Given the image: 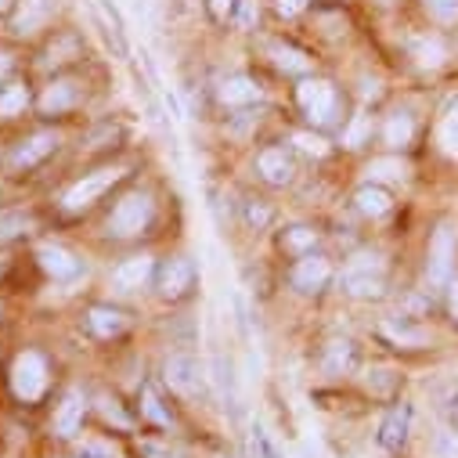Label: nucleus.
Listing matches in <instances>:
<instances>
[{
    "mask_svg": "<svg viewBox=\"0 0 458 458\" xmlns=\"http://www.w3.org/2000/svg\"><path fill=\"white\" fill-rule=\"evenodd\" d=\"M152 213H156V206H152V199L145 191H134V195L120 199L116 209L108 213V235H116V239L141 235L145 227L152 224Z\"/></svg>",
    "mask_w": 458,
    "mask_h": 458,
    "instance_id": "f257e3e1",
    "label": "nucleus"
},
{
    "mask_svg": "<svg viewBox=\"0 0 458 458\" xmlns=\"http://www.w3.org/2000/svg\"><path fill=\"white\" fill-rule=\"evenodd\" d=\"M339 285H343V293H351L358 300L383 296V289H386V264L379 257H358V260L347 264Z\"/></svg>",
    "mask_w": 458,
    "mask_h": 458,
    "instance_id": "f03ea898",
    "label": "nucleus"
},
{
    "mask_svg": "<svg viewBox=\"0 0 458 458\" xmlns=\"http://www.w3.org/2000/svg\"><path fill=\"white\" fill-rule=\"evenodd\" d=\"M296 101H300L303 116H307L314 127L335 123L339 98H335V87H332L328 80H303V83L296 87Z\"/></svg>",
    "mask_w": 458,
    "mask_h": 458,
    "instance_id": "7ed1b4c3",
    "label": "nucleus"
},
{
    "mask_svg": "<svg viewBox=\"0 0 458 458\" xmlns=\"http://www.w3.org/2000/svg\"><path fill=\"white\" fill-rule=\"evenodd\" d=\"M123 177V170L116 166H105V170H94V174H83V181H76L65 195H62V209L65 213H80V209H90L112 184Z\"/></svg>",
    "mask_w": 458,
    "mask_h": 458,
    "instance_id": "20e7f679",
    "label": "nucleus"
},
{
    "mask_svg": "<svg viewBox=\"0 0 458 458\" xmlns=\"http://www.w3.org/2000/svg\"><path fill=\"white\" fill-rule=\"evenodd\" d=\"M12 390L22 401H40L44 397V390H47V365H44L40 354L26 351V354L15 358V365H12Z\"/></svg>",
    "mask_w": 458,
    "mask_h": 458,
    "instance_id": "39448f33",
    "label": "nucleus"
},
{
    "mask_svg": "<svg viewBox=\"0 0 458 458\" xmlns=\"http://www.w3.org/2000/svg\"><path fill=\"white\" fill-rule=\"evenodd\" d=\"M451 264H454V232L451 224H440L437 235L429 239V260H426V278L433 289L451 282Z\"/></svg>",
    "mask_w": 458,
    "mask_h": 458,
    "instance_id": "423d86ee",
    "label": "nucleus"
},
{
    "mask_svg": "<svg viewBox=\"0 0 458 458\" xmlns=\"http://www.w3.org/2000/svg\"><path fill=\"white\" fill-rule=\"evenodd\" d=\"M191 285H195V267L184 257L163 260V267L156 271V289H159L163 300H181V296L191 293Z\"/></svg>",
    "mask_w": 458,
    "mask_h": 458,
    "instance_id": "0eeeda50",
    "label": "nucleus"
},
{
    "mask_svg": "<svg viewBox=\"0 0 458 458\" xmlns=\"http://www.w3.org/2000/svg\"><path fill=\"white\" fill-rule=\"evenodd\" d=\"M328 278H332V264H328L325 257H314V253L300 257V260L293 264V271H289V282H293L300 293H318Z\"/></svg>",
    "mask_w": 458,
    "mask_h": 458,
    "instance_id": "6e6552de",
    "label": "nucleus"
},
{
    "mask_svg": "<svg viewBox=\"0 0 458 458\" xmlns=\"http://www.w3.org/2000/svg\"><path fill=\"white\" fill-rule=\"evenodd\" d=\"M166 383H170L177 394L195 397V394L202 390V369H199V361H195L191 354H174V358L166 361Z\"/></svg>",
    "mask_w": 458,
    "mask_h": 458,
    "instance_id": "1a4fd4ad",
    "label": "nucleus"
},
{
    "mask_svg": "<svg viewBox=\"0 0 458 458\" xmlns=\"http://www.w3.org/2000/svg\"><path fill=\"white\" fill-rule=\"evenodd\" d=\"M90 12H94V19H98V26H101L105 40L112 44V51H116L120 58H127V30H123L120 12L112 8L108 0H90Z\"/></svg>",
    "mask_w": 458,
    "mask_h": 458,
    "instance_id": "9d476101",
    "label": "nucleus"
},
{
    "mask_svg": "<svg viewBox=\"0 0 458 458\" xmlns=\"http://www.w3.org/2000/svg\"><path fill=\"white\" fill-rule=\"evenodd\" d=\"M257 174H260L271 188H285V184L293 181L296 166H293V156H289L285 148H264V152L257 156Z\"/></svg>",
    "mask_w": 458,
    "mask_h": 458,
    "instance_id": "9b49d317",
    "label": "nucleus"
},
{
    "mask_svg": "<svg viewBox=\"0 0 458 458\" xmlns=\"http://www.w3.org/2000/svg\"><path fill=\"white\" fill-rule=\"evenodd\" d=\"M55 145H58V138H55V134H47V131H40V134L26 138V141L12 152L8 166H12V170H30V166H37L40 159H47V156L55 152Z\"/></svg>",
    "mask_w": 458,
    "mask_h": 458,
    "instance_id": "f8f14e48",
    "label": "nucleus"
},
{
    "mask_svg": "<svg viewBox=\"0 0 458 458\" xmlns=\"http://www.w3.org/2000/svg\"><path fill=\"white\" fill-rule=\"evenodd\" d=\"M37 260H40V267H44V275H51L55 282H69V278H76L80 275V260L65 250V246H40L37 250Z\"/></svg>",
    "mask_w": 458,
    "mask_h": 458,
    "instance_id": "ddd939ff",
    "label": "nucleus"
},
{
    "mask_svg": "<svg viewBox=\"0 0 458 458\" xmlns=\"http://www.w3.org/2000/svg\"><path fill=\"white\" fill-rule=\"evenodd\" d=\"M152 275H156L152 257H131V260H123L116 271H112V285H116L120 293H134V289H141Z\"/></svg>",
    "mask_w": 458,
    "mask_h": 458,
    "instance_id": "4468645a",
    "label": "nucleus"
},
{
    "mask_svg": "<svg viewBox=\"0 0 458 458\" xmlns=\"http://www.w3.org/2000/svg\"><path fill=\"white\" fill-rule=\"evenodd\" d=\"M408 426H411V408L408 404H394L379 426V444L386 451H401V444L408 440Z\"/></svg>",
    "mask_w": 458,
    "mask_h": 458,
    "instance_id": "2eb2a0df",
    "label": "nucleus"
},
{
    "mask_svg": "<svg viewBox=\"0 0 458 458\" xmlns=\"http://www.w3.org/2000/svg\"><path fill=\"white\" fill-rule=\"evenodd\" d=\"M83 411H87L83 394H80V390H69V394L62 397L58 411H55V433H58V437H72V433L80 429V422H83Z\"/></svg>",
    "mask_w": 458,
    "mask_h": 458,
    "instance_id": "dca6fc26",
    "label": "nucleus"
},
{
    "mask_svg": "<svg viewBox=\"0 0 458 458\" xmlns=\"http://www.w3.org/2000/svg\"><path fill=\"white\" fill-rule=\"evenodd\" d=\"M87 325H90V332H94V335L112 339V335H123V332H127L131 318H127L123 310H116V307H90Z\"/></svg>",
    "mask_w": 458,
    "mask_h": 458,
    "instance_id": "f3484780",
    "label": "nucleus"
},
{
    "mask_svg": "<svg viewBox=\"0 0 458 458\" xmlns=\"http://www.w3.org/2000/svg\"><path fill=\"white\" fill-rule=\"evenodd\" d=\"M260 94H264V90H260L257 80H250V76H232V80L220 83V101L232 105V108L253 105V101H260Z\"/></svg>",
    "mask_w": 458,
    "mask_h": 458,
    "instance_id": "a211bd4d",
    "label": "nucleus"
},
{
    "mask_svg": "<svg viewBox=\"0 0 458 458\" xmlns=\"http://www.w3.org/2000/svg\"><path fill=\"white\" fill-rule=\"evenodd\" d=\"M354 202H358V209L365 213V216H372V220H379V216H386L390 209H394V195L383 188V184H365V188H358V195H354Z\"/></svg>",
    "mask_w": 458,
    "mask_h": 458,
    "instance_id": "6ab92c4d",
    "label": "nucleus"
},
{
    "mask_svg": "<svg viewBox=\"0 0 458 458\" xmlns=\"http://www.w3.org/2000/svg\"><path fill=\"white\" fill-rule=\"evenodd\" d=\"M321 365H325L328 376H343L354 365V343L351 339H332L325 347V354H321Z\"/></svg>",
    "mask_w": 458,
    "mask_h": 458,
    "instance_id": "aec40b11",
    "label": "nucleus"
},
{
    "mask_svg": "<svg viewBox=\"0 0 458 458\" xmlns=\"http://www.w3.org/2000/svg\"><path fill=\"white\" fill-rule=\"evenodd\" d=\"M47 15H51V0H22V8L15 15V22H12V30L15 33H33V30H40L47 22Z\"/></svg>",
    "mask_w": 458,
    "mask_h": 458,
    "instance_id": "412c9836",
    "label": "nucleus"
},
{
    "mask_svg": "<svg viewBox=\"0 0 458 458\" xmlns=\"http://www.w3.org/2000/svg\"><path fill=\"white\" fill-rule=\"evenodd\" d=\"M379 332H383L390 343H397V347H422V343H426V328H419V325H411V321H397V318L383 321Z\"/></svg>",
    "mask_w": 458,
    "mask_h": 458,
    "instance_id": "4be33fe9",
    "label": "nucleus"
},
{
    "mask_svg": "<svg viewBox=\"0 0 458 458\" xmlns=\"http://www.w3.org/2000/svg\"><path fill=\"white\" fill-rule=\"evenodd\" d=\"M72 105H76V83H69V80H58L40 94V108L47 112V116L51 112H65Z\"/></svg>",
    "mask_w": 458,
    "mask_h": 458,
    "instance_id": "5701e85b",
    "label": "nucleus"
},
{
    "mask_svg": "<svg viewBox=\"0 0 458 458\" xmlns=\"http://www.w3.org/2000/svg\"><path fill=\"white\" fill-rule=\"evenodd\" d=\"M318 242V232L307 224H296V227H285V235H282V250L285 253H296V257H307Z\"/></svg>",
    "mask_w": 458,
    "mask_h": 458,
    "instance_id": "b1692460",
    "label": "nucleus"
},
{
    "mask_svg": "<svg viewBox=\"0 0 458 458\" xmlns=\"http://www.w3.org/2000/svg\"><path fill=\"white\" fill-rule=\"evenodd\" d=\"M411 134H415V123H411V116H404V112H394V116L386 120V127H383V141L390 148H404L411 141Z\"/></svg>",
    "mask_w": 458,
    "mask_h": 458,
    "instance_id": "393cba45",
    "label": "nucleus"
},
{
    "mask_svg": "<svg viewBox=\"0 0 458 458\" xmlns=\"http://www.w3.org/2000/svg\"><path fill=\"white\" fill-rule=\"evenodd\" d=\"M33 227V216L22 209H4L0 213V242H15L19 235H26Z\"/></svg>",
    "mask_w": 458,
    "mask_h": 458,
    "instance_id": "a878e982",
    "label": "nucleus"
},
{
    "mask_svg": "<svg viewBox=\"0 0 458 458\" xmlns=\"http://www.w3.org/2000/svg\"><path fill=\"white\" fill-rule=\"evenodd\" d=\"M250 458H285L282 447L271 440V433L264 426H253L250 429Z\"/></svg>",
    "mask_w": 458,
    "mask_h": 458,
    "instance_id": "bb28decb",
    "label": "nucleus"
},
{
    "mask_svg": "<svg viewBox=\"0 0 458 458\" xmlns=\"http://www.w3.org/2000/svg\"><path fill=\"white\" fill-rule=\"evenodd\" d=\"M271 55H275V65H278L282 72H307V69H310L307 55L296 51V47H282V44H275Z\"/></svg>",
    "mask_w": 458,
    "mask_h": 458,
    "instance_id": "cd10ccee",
    "label": "nucleus"
},
{
    "mask_svg": "<svg viewBox=\"0 0 458 458\" xmlns=\"http://www.w3.org/2000/svg\"><path fill=\"white\" fill-rule=\"evenodd\" d=\"M440 145L447 152H458V98L444 108V116H440Z\"/></svg>",
    "mask_w": 458,
    "mask_h": 458,
    "instance_id": "c85d7f7f",
    "label": "nucleus"
},
{
    "mask_svg": "<svg viewBox=\"0 0 458 458\" xmlns=\"http://www.w3.org/2000/svg\"><path fill=\"white\" fill-rule=\"evenodd\" d=\"M26 101H30V94H26L22 83L4 87V94H0V116H19V112L26 108Z\"/></svg>",
    "mask_w": 458,
    "mask_h": 458,
    "instance_id": "c756f323",
    "label": "nucleus"
},
{
    "mask_svg": "<svg viewBox=\"0 0 458 458\" xmlns=\"http://www.w3.org/2000/svg\"><path fill=\"white\" fill-rule=\"evenodd\" d=\"M437 22H458V0H422Z\"/></svg>",
    "mask_w": 458,
    "mask_h": 458,
    "instance_id": "7c9ffc66",
    "label": "nucleus"
},
{
    "mask_svg": "<svg viewBox=\"0 0 458 458\" xmlns=\"http://www.w3.org/2000/svg\"><path fill=\"white\" fill-rule=\"evenodd\" d=\"M141 408H145V415H148L156 426H170V415L163 411V404H159V397H156L152 386H145V394H141Z\"/></svg>",
    "mask_w": 458,
    "mask_h": 458,
    "instance_id": "2f4dec72",
    "label": "nucleus"
},
{
    "mask_svg": "<svg viewBox=\"0 0 458 458\" xmlns=\"http://www.w3.org/2000/svg\"><path fill=\"white\" fill-rule=\"evenodd\" d=\"M235 26H242V30H253L257 26V19H260V4H257V0H239V4H235Z\"/></svg>",
    "mask_w": 458,
    "mask_h": 458,
    "instance_id": "473e14b6",
    "label": "nucleus"
},
{
    "mask_svg": "<svg viewBox=\"0 0 458 458\" xmlns=\"http://www.w3.org/2000/svg\"><path fill=\"white\" fill-rule=\"evenodd\" d=\"M213 379L220 383V390H224V397H227V401H235V379H232V361L224 365V358H216V361H213Z\"/></svg>",
    "mask_w": 458,
    "mask_h": 458,
    "instance_id": "72a5a7b5",
    "label": "nucleus"
},
{
    "mask_svg": "<svg viewBox=\"0 0 458 458\" xmlns=\"http://www.w3.org/2000/svg\"><path fill=\"white\" fill-rule=\"evenodd\" d=\"M80 458H120V451L108 447V444H101V440H87V444L80 447Z\"/></svg>",
    "mask_w": 458,
    "mask_h": 458,
    "instance_id": "f704fd0d",
    "label": "nucleus"
},
{
    "mask_svg": "<svg viewBox=\"0 0 458 458\" xmlns=\"http://www.w3.org/2000/svg\"><path fill=\"white\" fill-rule=\"evenodd\" d=\"M296 145L307 152V156H325L328 148H325V141L321 138H314V134H296Z\"/></svg>",
    "mask_w": 458,
    "mask_h": 458,
    "instance_id": "c9c22d12",
    "label": "nucleus"
},
{
    "mask_svg": "<svg viewBox=\"0 0 458 458\" xmlns=\"http://www.w3.org/2000/svg\"><path fill=\"white\" fill-rule=\"evenodd\" d=\"M98 404H101V415H105L108 422H116V426H127V415H123V411L116 408V401H108V397H101Z\"/></svg>",
    "mask_w": 458,
    "mask_h": 458,
    "instance_id": "e433bc0d",
    "label": "nucleus"
},
{
    "mask_svg": "<svg viewBox=\"0 0 458 458\" xmlns=\"http://www.w3.org/2000/svg\"><path fill=\"white\" fill-rule=\"evenodd\" d=\"M235 4H239V0H209V12H213V19H232L235 15Z\"/></svg>",
    "mask_w": 458,
    "mask_h": 458,
    "instance_id": "4c0bfd02",
    "label": "nucleus"
},
{
    "mask_svg": "<svg viewBox=\"0 0 458 458\" xmlns=\"http://www.w3.org/2000/svg\"><path fill=\"white\" fill-rule=\"evenodd\" d=\"M365 131H369V120H365V116H358V120H354V127H351V134H347V145H351V148H361Z\"/></svg>",
    "mask_w": 458,
    "mask_h": 458,
    "instance_id": "58836bf2",
    "label": "nucleus"
},
{
    "mask_svg": "<svg viewBox=\"0 0 458 458\" xmlns=\"http://www.w3.org/2000/svg\"><path fill=\"white\" fill-rule=\"evenodd\" d=\"M369 174H372V177H401L404 166H401V163H372Z\"/></svg>",
    "mask_w": 458,
    "mask_h": 458,
    "instance_id": "ea45409f",
    "label": "nucleus"
},
{
    "mask_svg": "<svg viewBox=\"0 0 458 458\" xmlns=\"http://www.w3.org/2000/svg\"><path fill=\"white\" fill-rule=\"evenodd\" d=\"M307 8V0H278V15L282 19H293V15H300Z\"/></svg>",
    "mask_w": 458,
    "mask_h": 458,
    "instance_id": "a19ab883",
    "label": "nucleus"
},
{
    "mask_svg": "<svg viewBox=\"0 0 458 458\" xmlns=\"http://www.w3.org/2000/svg\"><path fill=\"white\" fill-rule=\"evenodd\" d=\"M447 314L458 325V282H447Z\"/></svg>",
    "mask_w": 458,
    "mask_h": 458,
    "instance_id": "79ce46f5",
    "label": "nucleus"
},
{
    "mask_svg": "<svg viewBox=\"0 0 458 458\" xmlns=\"http://www.w3.org/2000/svg\"><path fill=\"white\" fill-rule=\"evenodd\" d=\"M440 458H458V437H444L440 440Z\"/></svg>",
    "mask_w": 458,
    "mask_h": 458,
    "instance_id": "37998d69",
    "label": "nucleus"
},
{
    "mask_svg": "<svg viewBox=\"0 0 458 458\" xmlns=\"http://www.w3.org/2000/svg\"><path fill=\"white\" fill-rule=\"evenodd\" d=\"M246 216H250V224H267V220H271V213H267V209H260V206H250V213H246Z\"/></svg>",
    "mask_w": 458,
    "mask_h": 458,
    "instance_id": "c03bdc74",
    "label": "nucleus"
},
{
    "mask_svg": "<svg viewBox=\"0 0 458 458\" xmlns=\"http://www.w3.org/2000/svg\"><path fill=\"white\" fill-rule=\"evenodd\" d=\"M8 72H12V58H8L4 51H0V80H4Z\"/></svg>",
    "mask_w": 458,
    "mask_h": 458,
    "instance_id": "a18cd8bd",
    "label": "nucleus"
},
{
    "mask_svg": "<svg viewBox=\"0 0 458 458\" xmlns=\"http://www.w3.org/2000/svg\"><path fill=\"white\" fill-rule=\"evenodd\" d=\"M12 4H15V0H0V15H8V12H12Z\"/></svg>",
    "mask_w": 458,
    "mask_h": 458,
    "instance_id": "49530a36",
    "label": "nucleus"
},
{
    "mask_svg": "<svg viewBox=\"0 0 458 458\" xmlns=\"http://www.w3.org/2000/svg\"><path fill=\"white\" fill-rule=\"evenodd\" d=\"M454 422H458V401H454Z\"/></svg>",
    "mask_w": 458,
    "mask_h": 458,
    "instance_id": "de8ad7c7",
    "label": "nucleus"
}]
</instances>
